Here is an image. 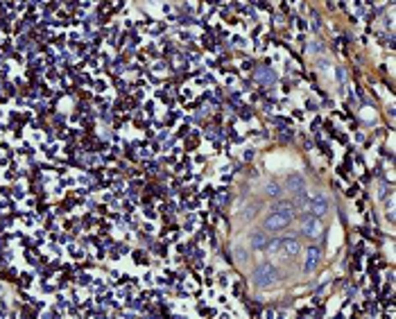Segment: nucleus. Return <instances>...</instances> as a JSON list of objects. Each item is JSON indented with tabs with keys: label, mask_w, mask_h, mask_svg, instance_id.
Segmentation results:
<instances>
[{
	"label": "nucleus",
	"mask_w": 396,
	"mask_h": 319,
	"mask_svg": "<svg viewBox=\"0 0 396 319\" xmlns=\"http://www.w3.org/2000/svg\"><path fill=\"white\" fill-rule=\"evenodd\" d=\"M267 251L269 254L276 251V254L283 256V258H294V256H299V251H301V245H299L297 238H276V240H272Z\"/></svg>",
	"instance_id": "f257e3e1"
},
{
	"label": "nucleus",
	"mask_w": 396,
	"mask_h": 319,
	"mask_svg": "<svg viewBox=\"0 0 396 319\" xmlns=\"http://www.w3.org/2000/svg\"><path fill=\"white\" fill-rule=\"evenodd\" d=\"M254 283L260 285V288H267V285H272L274 281L279 279V272H276V267L269 265V263H263V265H258L254 270Z\"/></svg>",
	"instance_id": "f03ea898"
},
{
	"label": "nucleus",
	"mask_w": 396,
	"mask_h": 319,
	"mask_svg": "<svg viewBox=\"0 0 396 319\" xmlns=\"http://www.w3.org/2000/svg\"><path fill=\"white\" fill-rule=\"evenodd\" d=\"M290 217H292V213L272 211L267 215V220H265V229H267V231H281V229H285V226L290 224Z\"/></svg>",
	"instance_id": "7ed1b4c3"
},
{
	"label": "nucleus",
	"mask_w": 396,
	"mask_h": 319,
	"mask_svg": "<svg viewBox=\"0 0 396 319\" xmlns=\"http://www.w3.org/2000/svg\"><path fill=\"white\" fill-rule=\"evenodd\" d=\"M301 231H303V233H306L308 238H319V236H322V231H324L322 220H319V217H315V215L306 217V220L301 222Z\"/></svg>",
	"instance_id": "20e7f679"
},
{
	"label": "nucleus",
	"mask_w": 396,
	"mask_h": 319,
	"mask_svg": "<svg viewBox=\"0 0 396 319\" xmlns=\"http://www.w3.org/2000/svg\"><path fill=\"white\" fill-rule=\"evenodd\" d=\"M326 211H328V199L324 195H315L308 199V213L310 215L322 217V215H326Z\"/></svg>",
	"instance_id": "39448f33"
},
{
	"label": "nucleus",
	"mask_w": 396,
	"mask_h": 319,
	"mask_svg": "<svg viewBox=\"0 0 396 319\" xmlns=\"http://www.w3.org/2000/svg\"><path fill=\"white\" fill-rule=\"evenodd\" d=\"M319 263V249L317 247H310L308 251H306V260H303V272L308 274V272H313L315 267H317Z\"/></svg>",
	"instance_id": "423d86ee"
},
{
	"label": "nucleus",
	"mask_w": 396,
	"mask_h": 319,
	"mask_svg": "<svg viewBox=\"0 0 396 319\" xmlns=\"http://www.w3.org/2000/svg\"><path fill=\"white\" fill-rule=\"evenodd\" d=\"M269 245H272V238H265V236H254V240H251V247L256 251H260V254H265L269 249Z\"/></svg>",
	"instance_id": "0eeeda50"
},
{
	"label": "nucleus",
	"mask_w": 396,
	"mask_h": 319,
	"mask_svg": "<svg viewBox=\"0 0 396 319\" xmlns=\"http://www.w3.org/2000/svg\"><path fill=\"white\" fill-rule=\"evenodd\" d=\"M288 186H290V190H301V188H303V177H301V174H292V177L288 179Z\"/></svg>",
	"instance_id": "6e6552de"
},
{
	"label": "nucleus",
	"mask_w": 396,
	"mask_h": 319,
	"mask_svg": "<svg viewBox=\"0 0 396 319\" xmlns=\"http://www.w3.org/2000/svg\"><path fill=\"white\" fill-rule=\"evenodd\" d=\"M134 260H136L138 265H141V263H147V256L143 254V251H138V254H136V258H134Z\"/></svg>",
	"instance_id": "1a4fd4ad"
},
{
	"label": "nucleus",
	"mask_w": 396,
	"mask_h": 319,
	"mask_svg": "<svg viewBox=\"0 0 396 319\" xmlns=\"http://www.w3.org/2000/svg\"><path fill=\"white\" fill-rule=\"evenodd\" d=\"M267 192H269V195H279L281 188H279V186H274V183H272V186H267Z\"/></svg>",
	"instance_id": "9d476101"
},
{
	"label": "nucleus",
	"mask_w": 396,
	"mask_h": 319,
	"mask_svg": "<svg viewBox=\"0 0 396 319\" xmlns=\"http://www.w3.org/2000/svg\"><path fill=\"white\" fill-rule=\"evenodd\" d=\"M143 281H145V283H150V281H152V274H150V272H147V274H143Z\"/></svg>",
	"instance_id": "9b49d317"
}]
</instances>
